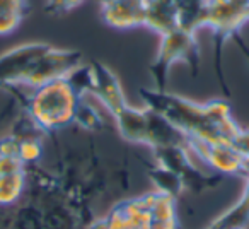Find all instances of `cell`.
I'll list each match as a JSON object with an SVG mask.
<instances>
[{"label":"cell","mask_w":249,"mask_h":229,"mask_svg":"<svg viewBox=\"0 0 249 229\" xmlns=\"http://www.w3.org/2000/svg\"><path fill=\"white\" fill-rule=\"evenodd\" d=\"M231 146L234 147L246 161H249V130L239 129L237 132H235V135L232 137Z\"/></svg>","instance_id":"16"},{"label":"cell","mask_w":249,"mask_h":229,"mask_svg":"<svg viewBox=\"0 0 249 229\" xmlns=\"http://www.w3.org/2000/svg\"><path fill=\"white\" fill-rule=\"evenodd\" d=\"M249 221V178H246L244 193L241 200L235 205H232L229 210H225L222 215H218L207 229H235L246 226Z\"/></svg>","instance_id":"10"},{"label":"cell","mask_w":249,"mask_h":229,"mask_svg":"<svg viewBox=\"0 0 249 229\" xmlns=\"http://www.w3.org/2000/svg\"><path fill=\"white\" fill-rule=\"evenodd\" d=\"M101 4H103L104 19L114 28L126 29L145 24V0H101Z\"/></svg>","instance_id":"8"},{"label":"cell","mask_w":249,"mask_h":229,"mask_svg":"<svg viewBox=\"0 0 249 229\" xmlns=\"http://www.w3.org/2000/svg\"><path fill=\"white\" fill-rule=\"evenodd\" d=\"M80 96L82 94L77 91L69 77L33 87V94L28 101L29 118L45 132L63 129L75 120Z\"/></svg>","instance_id":"3"},{"label":"cell","mask_w":249,"mask_h":229,"mask_svg":"<svg viewBox=\"0 0 249 229\" xmlns=\"http://www.w3.org/2000/svg\"><path fill=\"white\" fill-rule=\"evenodd\" d=\"M235 229H248V228H246V226H242V228H235Z\"/></svg>","instance_id":"19"},{"label":"cell","mask_w":249,"mask_h":229,"mask_svg":"<svg viewBox=\"0 0 249 229\" xmlns=\"http://www.w3.org/2000/svg\"><path fill=\"white\" fill-rule=\"evenodd\" d=\"M82 63L75 50H62L45 43H28L0 55V86L24 84L38 87L69 77Z\"/></svg>","instance_id":"2"},{"label":"cell","mask_w":249,"mask_h":229,"mask_svg":"<svg viewBox=\"0 0 249 229\" xmlns=\"http://www.w3.org/2000/svg\"><path fill=\"white\" fill-rule=\"evenodd\" d=\"M28 14V0H0V36H9Z\"/></svg>","instance_id":"11"},{"label":"cell","mask_w":249,"mask_h":229,"mask_svg":"<svg viewBox=\"0 0 249 229\" xmlns=\"http://www.w3.org/2000/svg\"><path fill=\"white\" fill-rule=\"evenodd\" d=\"M26 164L19 159V156H0V176L21 173Z\"/></svg>","instance_id":"15"},{"label":"cell","mask_w":249,"mask_h":229,"mask_svg":"<svg viewBox=\"0 0 249 229\" xmlns=\"http://www.w3.org/2000/svg\"><path fill=\"white\" fill-rule=\"evenodd\" d=\"M140 96L145 99L147 108L166 118L186 139L231 144L232 137L241 129L224 101L200 104L159 89H140Z\"/></svg>","instance_id":"1"},{"label":"cell","mask_w":249,"mask_h":229,"mask_svg":"<svg viewBox=\"0 0 249 229\" xmlns=\"http://www.w3.org/2000/svg\"><path fill=\"white\" fill-rule=\"evenodd\" d=\"M188 151L196 154L208 168L224 174H242L248 163L231 144L227 142H203L196 139H186Z\"/></svg>","instance_id":"5"},{"label":"cell","mask_w":249,"mask_h":229,"mask_svg":"<svg viewBox=\"0 0 249 229\" xmlns=\"http://www.w3.org/2000/svg\"><path fill=\"white\" fill-rule=\"evenodd\" d=\"M84 0H46L45 12L50 16H58L65 14V12L72 11L73 7L82 4Z\"/></svg>","instance_id":"14"},{"label":"cell","mask_w":249,"mask_h":229,"mask_svg":"<svg viewBox=\"0 0 249 229\" xmlns=\"http://www.w3.org/2000/svg\"><path fill=\"white\" fill-rule=\"evenodd\" d=\"M21 139L11 135L0 140V156H18Z\"/></svg>","instance_id":"17"},{"label":"cell","mask_w":249,"mask_h":229,"mask_svg":"<svg viewBox=\"0 0 249 229\" xmlns=\"http://www.w3.org/2000/svg\"><path fill=\"white\" fill-rule=\"evenodd\" d=\"M26 188V171L0 176V205H11Z\"/></svg>","instance_id":"12"},{"label":"cell","mask_w":249,"mask_h":229,"mask_svg":"<svg viewBox=\"0 0 249 229\" xmlns=\"http://www.w3.org/2000/svg\"><path fill=\"white\" fill-rule=\"evenodd\" d=\"M43 153V147L39 144L38 139H33V137H26V139H21L19 142V159L22 161L24 164L28 163H35V161L39 159Z\"/></svg>","instance_id":"13"},{"label":"cell","mask_w":249,"mask_h":229,"mask_svg":"<svg viewBox=\"0 0 249 229\" xmlns=\"http://www.w3.org/2000/svg\"><path fill=\"white\" fill-rule=\"evenodd\" d=\"M246 178H249V163H248V168H246V173H244Z\"/></svg>","instance_id":"18"},{"label":"cell","mask_w":249,"mask_h":229,"mask_svg":"<svg viewBox=\"0 0 249 229\" xmlns=\"http://www.w3.org/2000/svg\"><path fill=\"white\" fill-rule=\"evenodd\" d=\"M104 221L107 229H149V193L116 204Z\"/></svg>","instance_id":"6"},{"label":"cell","mask_w":249,"mask_h":229,"mask_svg":"<svg viewBox=\"0 0 249 229\" xmlns=\"http://www.w3.org/2000/svg\"><path fill=\"white\" fill-rule=\"evenodd\" d=\"M162 45H160L159 55H157L154 65L150 67L152 70L154 80H156L159 91H166L167 82V72L171 65L178 60H184L191 65L193 74H196L198 67V48L196 41L193 38V33H188L181 28H176L173 31L162 35Z\"/></svg>","instance_id":"4"},{"label":"cell","mask_w":249,"mask_h":229,"mask_svg":"<svg viewBox=\"0 0 249 229\" xmlns=\"http://www.w3.org/2000/svg\"><path fill=\"white\" fill-rule=\"evenodd\" d=\"M89 93H92L109 110L111 114H114L118 110H121L126 104L124 94L121 91L116 76L107 67H104L99 62H92V65L89 69Z\"/></svg>","instance_id":"7"},{"label":"cell","mask_w":249,"mask_h":229,"mask_svg":"<svg viewBox=\"0 0 249 229\" xmlns=\"http://www.w3.org/2000/svg\"><path fill=\"white\" fill-rule=\"evenodd\" d=\"M176 198L162 191L149 193V229H179Z\"/></svg>","instance_id":"9"}]
</instances>
